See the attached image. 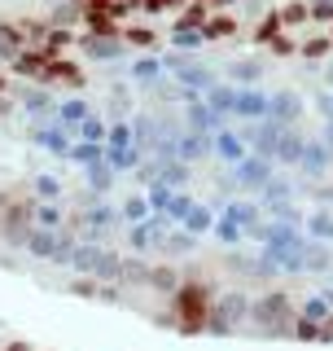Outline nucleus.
<instances>
[{
    "instance_id": "1",
    "label": "nucleus",
    "mask_w": 333,
    "mask_h": 351,
    "mask_svg": "<svg viewBox=\"0 0 333 351\" xmlns=\"http://www.w3.org/2000/svg\"><path fill=\"white\" fill-rule=\"evenodd\" d=\"M88 114H92V110H88V101H79V97H66V101L53 106V128H62V132L71 128V132H75Z\"/></svg>"
},
{
    "instance_id": "2",
    "label": "nucleus",
    "mask_w": 333,
    "mask_h": 351,
    "mask_svg": "<svg viewBox=\"0 0 333 351\" xmlns=\"http://www.w3.org/2000/svg\"><path fill=\"white\" fill-rule=\"evenodd\" d=\"M31 141H36V145H44V149H49V154H58V158H66V154H71V145H75V141H71V132H62V128H36V132H31Z\"/></svg>"
},
{
    "instance_id": "3",
    "label": "nucleus",
    "mask_w": 333,
    "mask_h": 351,
    "mask_svg": "<svg viewBox=\"0 0 333 351\" xmlns=\"http://www.w3.org/2000/svg\"><path fill=\"white\" fill-rule=\"evenodd\" d=\"M84 53H88V58H97V62H110V58L123 53V44H119L114 36H84Z\"/></svg>"
},
{
    "instance_id": "4",
    "label": "nucleus",
    "mask_w": 333,
    "mask_h": 351,
    "mask_svg": "<svg viewBox=\"0 0 333 351\" xmlns=\"http://www.w3.org/2000/svg\"><path fill=\"white\" fill-rule=\"evenodd\" d=\"M106 132H110V128H106V119H101V114H88L84 123L75 128V136L88 141V145H106Z\"/></svg>"
},
{
    "instance_id": "5",
    "label": "nucleus",
    "mask_w": 333,
    "mask_h": 351,
    "mask_svg": "<svg viewBox=\"0 0 333 351\" xmlns=\"http://www.w3.org/2000/svg\"><path fill=\"white\" fill-rule=\"evenodd\" d=\"M140 162V149L136 145H123V149H110L106 145V167L110 171H127V167H136Z\"/></svg>"
},
{
    "instance_id": "6",
    "label": "nucleus",
    "mask_w": 333,
    "mask_h": 351,
    "mask_svg": "<svg viewBox=\"0 0 333 351\" xmlns=\"http://www.w3.org/2000/svg\"><path fill=\"white\" fill-rule=\"evenodd\" d=\"M22 110H27V114H44V110H53V97L44 93V88H22Z\"/></svg>"
},
{
    "instance_id": "7",
    "label": "nucleus",
    "mask_w": 333,
    "mask_h": 351,
    "mask_svg": "<svg viewBox=\"0 0 333 351\" xmlns=\"http://www.w3.org/2000/svg\"><path fill=\"white\" fill-rule=\"evenodd\" d=\"M215 149H219V158H228V162H241V158H246V145H241L232 132H219V136H215Z\"/></svg>"
},
{
    "instance_id": "8",
    "label": "nucleus",
    "mask_w": 333,
    "mask_h": 351,
    "mask_svg": "<svg viewBox=\"0 0 333 351\" xmlns=\"http://www.w3.org/2000/svg\"><path fill=\"white\" fill-rule=\"evenodd\" d=\"M66 158H75V162H84V167H92V162H101V158H106V145H88V141H75Z\"/></svg>"
},
{
    "instance_id": "9",
    "label": "nucleus",
    "mask_w": 333,
    "mask_h": 351,
    "mask_svg": "<svg viewBox=\"0 0 333 351\" xmlns=\"http://www.w3.org/2000/svg\"><path fill=\"white\" fill-rule=\"evenodd\" d=\"M232 110H237V114H263V110H268V101H263V97L259 93H237V97H232Z\"/></svg>"
},
{
    "instance_id": "10",
    "label": "nucleus",
    "mask_w": 333,
    "mask_h": 351,
    "mask_svg": "<svg viewBox=\"0 0 333 351\" xmlns=\"http://www.w3.org/2000/svg\"><path fill=\"white\" fill-rule=\"evenodd\" d=\"M88 184H92V193H106L110 184H114V171L106 167V158H101V162H92V167H88Z\"/></svg>"
},
{
    "instance_id": "11",
    "label": "nucleus",
    "mask_w": 333,
    "mask_h": 351,
    "mask_svg": "<svg viewBox=\"0 0 333 351\" xmlns=\"http://www.w3.org/2000/svg\"><path fill=\"white\" fill-rule=\"evenodd\" d=\"M210 224H215V219H210L206 206H188V215H184V228H188V233H206Z\"/></svg>"
},
{
    "instance_id": "12",
    "label": "nucleus",
    "mask_w": 333,
    "mask_h": 351,
    "mask_svg": "<svg viewBox=\"0 0 333 351\" xmlns=\"http://www.w3.org/2000/svg\"><path fill=\"white\" fill-rule=\"evenodd\" d=\"M36 193L44 197V202H58V197H62V180H58V176H36Z\"/></svg>"
},
{
    "instance_id": "13",
    "label": "nucleus",
    "mask_w": 333,
    "mask_h": 351,
    "mask_svg": "<svg viewBox=\"0 0 333 351\" xmlns=\"http://www.w3.org/2000/svg\"><path fill=\"white\" fill-rule=\"evenodd\" d=\"M158 71H162V66L153 62V58H145V62L132 66V80H136V84H153V80H158Z\"/></svg>"
},
{
    "instance_id": "14",
    "label": "nucleus",
    "mask_w": 333,
    "mask_h": 351,
    "mask_svg": "<svg viewBox=\"0 0 333 351\" xmlns=\"http://www.w3.org/2000/svg\"><path fill=\"white\" fill-rule=\"evenodd\" d=\"M188 123H193V132L215 128V110H210V106H193V110H188Z\"/></svg>"
},
{
    "instance_id": "15",
    "label": "nucleus",
    "mask_w": 333,
    "mask_h": 351,
    "mask_svg": "<svg viewBox=\"0 0 333 351\" xmlns=\"http://www.w3.org/2000/svg\"><path fill=\"white\" fill-rule=\"evenodd\" d=\"M84 224H92V233H101V228L114 224V211H110V206H92V211L84 215Z\"/></svg>"
},
{
    "instance_id": "16",
    "label": "nucleus",
    "mask_w": 333,
    "mask_h": 351,
    "mask_svg": "<svg viewBox=\"0 0 333 351\" xmlns=\"http://www.w3.org/2000/svg\"><path fill=\"white\" fill-rule=\"evenodd\" d=\"M123 215L132 219V224H145V219H149V202H145V197H127Z\"/></svg>"
},
{
    "instance_id": "17",
    "label": "nucleus",
    "mask_w": 333,
    "mask_h": 351,
    "mask_svg": "<svg viewBox=\"0 0 333 351\" xmlns=\"http://www.w3.org/2000/svg\"><path fill=\"white\" fill-rule=\"evenodd\" d=\"M106 145H110V149H123V145H132V128H127V123H114V128L106 132Z\"/></svg>"
},
{
    "instance_id": "18",
    "label": "nucleus",
    "mask_w": 333,
    "mask_h": 351,
    "mask_svg": "<svg viewBox=\"0 0 333 351\" xmlns=\"http://www.w3.org/2000/svg\"><path fill=\"white\" fill-rule=\"evenodd\" d=\"M180 84L202 88V93H206V88H210V75H206V71H193V66H188V71H180Z\"/></svg>"
},
{
    "instance_id": "19",
    "label": "nucleus",
    "mask_w": 333,
    "mask_h": 351,
    "mask_svg": "<svg viewBox=\"0 0 333 351\" xmlns=\"http://www.w3.org/2000/svg\"><path fill=\"white\" fill-rule=\"evenodd\" d=\"M127 40H132V44H153L149 31H127Z\"/></svg>"
},
{
    "instance_id": "20",
    "label": "nucleus",
    "mask_w": 333,
    "mask_h": 351,
    "mask_svg": "<svg viewBox=\"0 0 333 351\" xmlns=\"http://www.w3.org/2000/svg\"><path fill=\"white\" fill-rule=\"evenodd\" d=\"M5 351H36V347H31V343H22V338H14V343H9Z\"/></svg>"
},
{
    "instance_id": "21",
    "label": "nucleus",
    "mask_w": 333,
    "mask_h": 351,
    "mask_svg": "<svg viewBox=\"0 0 333 351\" xmlns=\"http://www.w3.org/2000/svg\"><path fill=\"white\" fill-rule=\"evenodd\" d=\"M5 88H9V80H5V75H0V93H5Z\"/></svg>"
}]
</instances>
